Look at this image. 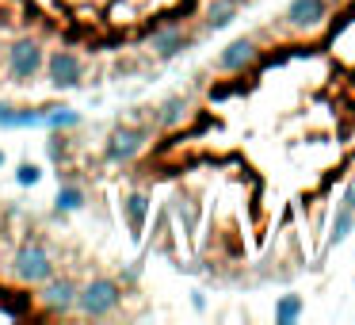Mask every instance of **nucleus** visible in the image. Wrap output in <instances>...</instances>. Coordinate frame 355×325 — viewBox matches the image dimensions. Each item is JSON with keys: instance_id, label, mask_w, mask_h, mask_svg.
Segmentation results:
<instances>
[{"instance_id": "nucleus-7", "label": "nucleus", "mask_w": 355, "mask_h": 325, "mask_svg": "<svg viewBox=\"0 0 355 325\" xmlns=\"http://www.w3.org/2000/svg\"><path fill=\"white\" fill-rule=\"evenodd\" d=\"M260 58V50H256V39H233L230 47L218 54V62H214V69L218 73H245L248 65Z\"/></svg>"}, {"instance_id": "nucleus-21", "label": "nucleus", "mask_w": 355, "mask_h": 325, "mask_svg": "<svg viewBox=\"0 0 355 325\" xmlns=\"http://www.w3.org/2000/svg\"><path fill=\"white\" fill-rule=\"evenodd\" d=\"M0 165H4V149H0Z\"/></svg>"}, {"instance_id": "nucleus-14", "label": "nucleus", "mask_w": 355, "mask_h": 325, "mask_svg": "<svg viewBox=\"0 0 355 325\" xmlns=\"http://www.w3.org/2000/svg\"><path fill=\"white\" fill-rule=\"evenodd\" d=\"M352 226H355V192H347L340 210H336V218H332V241H344L352 233Z\"/></svg>"}, {"instance_id": "nucleus-6", "label": "nucleus", "mask_w": 355, "mask_h": 325, "mask_svg": "<svg viewBox=\"0 0 355 325\" xmlns=\"http://www.w3.org/2000/svg\"><path fill=\"white\" fill-rule=\"evenodd\" d=\"M46 77L58 92H62V88H77L80 77H85V65H80V58L73 54V50H54V54L46 58Z\"/></svg>"}, {"instance_id": "nucleus-16", "label": "nucleus", "mask_w": 355, "mask_h": 325, "mask_svg": "<svg viewBox=\"0 0 355 325\" xmlns=\"http://www.w3.org/2000/svg\"><path fill=\"white\" fill-rule=\"evenodd\" d=\"M80 115L73 108H42V126L50 131H65V126H77Z\"/></svg>"}, {"instance_id": "nucleus-3", "label": "nucleus", "mask_w": 355, "mask_h": 325, "mask_svg": "<svg viewBox=\"0 0 355 325\" xmlns=\"http://www.w3.org/2000/svg\"><path fill=\"white\" fill-rule=\"evenodd\" d=\"M35 299H39V306L46 310V314L62 317V314H69V310H77V283L65 279V276H50L39 283V294H35Z\"/></svg>"}, {"instance_id": "nucleus-15", "label": "nucleus", "mask_w": 355, "mask_h": 325, "mask_svg": "<svg viewBox=\"0 0 355 325\" xmlns=\"http://www.w3.org/2000/svg\"><path fill=\"white\" fill-rule=\"evenodd\" d=\"M54 207H58V215H69V210H80V207H85V192H80L77 184H69V180H65V184L58 188Z\"/></svg>"}, {"instance_id": "nucleus-4", "label": "nucleus", "mask_w": 355, "mask_h": 325, "mask_svg": "<svg viewBox=\"0 0 355 325\" xmlns=\"http://www.w3.org/2000/svg\"><path fill=\"white\" fill-rule=\"evenodd\" d=\"M42 65H46V58H42V47H39L35 39L12 42V50H8V73L16 77V85H27V81H35Z\"/></svg>"}, {"instance_id": "nucleus-10", "label": "nucleus", "mask_w": 355, "mask_h": 325, "mask_svg": "<svg viewBox=\"0 0 355 325\" xmlns=\"http://www.w3.org/2000/svg\"><path fill=\"white\" fill-rule=\"evenodd\" d=\"M0 126H4V131H24V126H42V111H31V108H12V103H0Z\"/></svg>"}, {"instance_id": "nucleus-17", "label": "nucleus", "mask_w": 355, "mask_h": 325, "mask_svg": "<svg viewBox=\"0 0 355 325\" xmlns=\"http://www.w3.org/2000/svg\"><path fill=\"white\" fill-rule=\"evenodd\" d=\"M298 317H302V299H298V294H283L279 306H275V322L279 325H291V322H298Z\"/></svg>"}, {"instance_id": "nucleus-18", "label": "nucleus", "mask_w": 355, "mask_h": 325, "mask_svg": "<svg viewBox=\"0 0 355 325\" xmlns=\"http://www.w3.org/2000/svg\"><path fill=\"white\" fill-rule=\"evenodd\" d=\"M39 180H42V169H39V165L24 161V165L16 169V184H24V188H35Z\"/></svg>"}, {"instance_id": "nucleus-20", "label": "nucleus", "mask_w": 355, "mask_h": 325, "mask_svg": "<svg viewBox=\"0 0 355 325\" xmlns=\"http://www.w3.org/2000/svg\"><path fill=\"white\" fill-rule=\"evenodd\" d=\"M176 215H180V222H184V230H191V226H195V218H199V210H195L191 203H180V207H176Z\"/></svg>"}, {"instance_id": "nucleus-9", "label": "nucleus", "mask_w": 355, "mask_h": 325, "mask_svg": "<svg viewBox=\"0 0 355 325\" xmlns=\"http://www.w3.org/2000/svg\"><path fill=\"white\" fill-rule=\"evenodd\" d=\"M187 47H191V35H184L180 27H164V31H153V35H149V50H153L161 62H172V58L184 54Z\"/></svg>"}, {"instance_id": "nucleus-5", "label": "nucleus", "mask_w": 355, "mask_h": 325, "mask_svg": "<svg viewBox=\"0 0 355 325\" xmlns=\"http://www.w3.org/2000/svg\"><path fill=\"white\" fill-rule=\"evenodd\" d=\"M146 138L149 131H141V126H115V131L107 134V149H103V157L115 165H126L134 161V157L146 149Z\"/></svg>"}, {"instance_id": "nucleus-19", "label": "nucleus", "mask_w": 355, "mask_h": 325, "mask_svg": "<svg viewBox=\"0 0 355 325\" xmlns=\"http://www.w3.org/2000/svg\"><path fill=\"white\" fill-rule=\"evenodd\" d=\"M50 161H54V165L69 161V142H65L62 134H54V138H50Z\"/></svg>"}, {"instance_id": "nucleus-13", "label": "nucleus", "mask_w": 355, "mask_h": 325, "mask_svg": "<svg viewBox=\"0 0 355 325\" xmlns=\"http://www.w3.org/2000/svg\"><path fill=\"white\" fill-rule=\"evenodd\" d=\"M123 215H126L130 233H141V230H146V215H149V199L141 192L126 195V199H123Z\"/></svg>"}, {"instance_id": "nucleus-11", "label": "nucleus", "mask_w": 355, "mask_h": 325, "mask_svg": "<svg viewBox=\"0 0 355 325\" xmlns=\"http://www.w3.org/2000/svg\"><path fill=\"white\" fill-rule=\"evenodd\" d=\"M187 111H191V103L184 100V96H168V100L157 108V115H153V123L157 126H164V131H172V126H180L187 119Z\"/></svg>"}, {"instance_id": "nucleus-2", "label": "nucleus", "mask_w": 355, "mask_h": 325, "mask_svg": "<svg viewBox=\"0 0 355 325\" xmlns=\"http://www.w3.org/2000/svg\"><path fill=\"white\" fill-rule=\"evenodd\" d=\"M12 272H16V279L24 287H39L42 279L54 276V256H50L46 245H39V241H24V245L16 249Z\"/></svg>"}, {"instance_id": "nucleus-12", "label": "nucleus", "mask_w": 355, "mask_h": 325, "mask_svg": "<svg viewBox=\"0 0 355 325\" xmlns=\"http://www.w3.org/2000/svg\"><path fill=\"white\" fill-rule=\"evenodd\" d=\"M241 4H245V0H214V4L207 8V31H222V27H230L233 19H237Z\"/></svg>"}, {"instance_id": "nucleus-8", "label": "nucleus", "mask_w": 355, "mask_h": 325, "mask_svg": "<svg viewBox=\"0 0 355 325\" xmlns=\"http://www.w3.org/2000/svg\"><path fill=\"white\" fill-rule=\"evenodd\" d=\"M324 16H329V0H291L286 8V24L294 31H313L324 24Z\"/></svg>"}, {"instance_id": "nucleus-1", "label": "nucleus", "mask_w": 355, "mask_h": 325, "mask_svg": "<svg viewBox=\"0 0 355 325\" xmlns=\"http://www.w3.org/2000/svg\"><path fill=\"white\" fill-rule=\"evenodd\" d=\"M123 302V283L111 276H96L85 287H77V310L85 317H107Z\"/></svg>"}]
</instances>
